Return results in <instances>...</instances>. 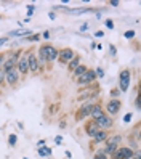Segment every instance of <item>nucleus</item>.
<instances>
[{"label": "nucleus", "mask_w": 141, "mask_h": 159, "mask_svg": "<svg viewBox=\"0 0 141 159\" xmlns=\"http://www.w3.org/2000/svg\"><path fill=\"white\" fill-rule=\"evenodd\" d=\"M120 108H122L120 98H111V100L106 101V105L103 106V109H104V114H108L109 117L117 116V114L120 113Z\"/></svg>", "instance_id": "nucleus-1"}, {"label": "nucleus", "mask_w": 141, "mask_h": 159, "mask_svg": "<svg viewBox=\"0 0 141 159\" xmlns=\"http://www.w3.org/2000/svg\"><path fill=\"white\" fill-rule=\"evenodd\" d=\"M95 103H96V98H88L85 105L80 106V108L76 111V116H74V117H76L77 122H82L83 119H87V117L90 116V109H91V106L95 105Z\"/></svg>", "instance_id": "nucleus-2"}, {"label": "nucleus", "mask_w": 141, "mask_h": 159, "mask_svg": "<svg viewBox=\"0 0 141 159\" xmlns=\"http://www.w3.org/2000/svg\"><path fill=\"white\" fill-rule=\"evenodd\" d=\"M95 80H96V74H95L93 69H87L85 74H82L79 79H76L79 87H90V85L95 84Z\"/></svg>", "instance_id": "nucleus-3"}, {"label": "nucleus", "mask_w": 141, "mask_h": 159, "mask_svg": "<svg viewBox=\"0 0 141 159\" xmlns=\"http://www.w3.org/2000/svg\"><path fill=\"white\" fill-rule=\"evenodd\" d=\"M130 80H131V71L130 69H122L119 74V90L127 92L130 89Z\"/></svg>", "instance_id": "nucleus-4"}, {"label": "nucleus", "mask_w": 141, "mask_h": 159, "mask_svg": "<svg viewBox=\"0 0 141 159\" xmlns=\"http://www.w3.org/2000/svg\"><path fill=\"white\" fill-rule=\"evenodd\" d=\"M21 53H23L21 50H18V52H15V53H8V57H7V60H5V63H3L2 69H3V71L15 69L16 64H18V60H20V57H21Z\"/></svg>", "instance_id": "nucleus-5"}, {"label": "nucleus", "mask_w": 141, "mask_h": 159, "mask_svg": "<svg viewBox=\"0 0 141 159\" xmlns=\"http://www.w3.org/2000/svg\"><path fill=\"white\" fill-rule=\"evenodd\" d=\"M26 52H27V64H29V72H32V74L40 72L39 61H37V55L34 53V50L29 48V50H26Z\"/></svg>", "instance_id": "nucleus-6"}, {"label": "nucleus", "mask_w": 141, "mask_h": 159, "mask_svg": "<svg viewBox=\"0 0 141 159\" xmlns=\"http://www.w3.org/2000/svg\"><path fill=\"white\" fill-rule=\"evenodd\" d=\"M21 79V74L18 72V69H10V71H5V84L10 87H15Z\"/></svg>", "instance_id": "nucleus-7"}, {"label": "nucleus", "mask_w": 141, "mask_h": 159, "mask_svg": "<svg viewBox=\"0 0 141 159\" xmlns=\"http://www.w3.org/2000/svg\"><path fill=\"white\" fill-rule=\"evenodd\" d=\"M16 69L21 76H27L29 74V64H27V52H23L20 60H18V64H16Z\"/></svg>", "instance_id": "nucleus-8"}, {"label": "nucleus", "mask_w": 141, "mask_h": 159, "mask_svg": "<svg viewBox=\"0 0 141 159\" xmlns=\"http://www.w3.org/2000/svg\"><path fill=\"white\" fill-rule=\"evenodd\" d=\"M95 122L99 127V130H108V132H109V130L114 127V120H112V117H109L108 114H103L101 117H98L95 120Z\"/></svg>", "instance_id": "nucleus-9"}, {"label": "nucleus", "mask_w": 141, "mask_h": 159, "mask_svg": "<svg viewBox=\"0 0 141 159\" xmlns=\"http://www.w3.org/2000/svg\"><path fill=\"white\" fill-rule=\"evenodd\" d=\"M74 57H76V52L68 47V48H63V50L58 52V60H56V61H59L61 64H68Z\"/></svg>", "instance_id": "nucleus-10"}, {"label": "nucleus", "mask_w": 141, "mask_h": 159, "mask_svg": "<svg viewBox=\"0 0 141 159\" xmlns=\"http://www.w3.org/2000/svg\"><path fill=\"white\" fill-rule=\"evenodd\" d=\"M37 61H39V68L40 71L46 68V64H48V61H46V52H45V45L39 47V50H37Z\"/></svg>", "instance_id": "nucleus-11"}, {"label": "nucleus", "mask_w": 141, "mask_h": 159, "mask_svg": "<svg viewBox=\"0 0 141 159\" xmlns=\"http://www.w3.org/2000/svg\"><path fill=\"white\" fill-rule=\"evenodd\" d=\"M83 132H85V135H88L90 138H93L99 132V127L96 125L95 120H90V122H85V125H83Z\"/></svg>", "instance_id": "nucleus-12"}, {"label": "nucleus", "mask_w": 141, "mask_h": 159, "mask_svg": "<svg viewBox=\"0 0 141 159\" xmlns=\"http://www.w3.org/2000/svg\"><path fill=\"white\" fill-rule=\"evenodd\" d=\"M45 52H46V61L48 63H53V61H56L58 60V48L56 47H53V45H45Z\"/></svg>", "instance_id": "nucleus-13"}, {"label": "nucleus", "mask_w": 141, "mask_h": 159, "mask_svg": "<svg viewBox=\"0 0 141 159\" xmlns=\"http://www.w3.org/2000/svg\"><path fill=\"white\" fill-rule=\"evenodd\" d=\"M103 114H104V109H103V105H99V103H95V105L91 106V109H90V119L91 120H96L98 117H101Z\"/></svg>", "instance_id": "nucleus-14"}, {"label": "nucleus", "mask_w": 141, "mask_h": 159, "mask_svg": "<svg viewBox=\"0 0 141 159\" xmlns=\"http://www.w3.org/2000/svg\"><path fill=\"white\" fill-rule=\"evenodd\" d=\"M108 137H109L108 130H99V132L91 138V143H93V145H104V142L108 140Z\"/></svg>", "instance_id": "nucleus-15"}, {"label": "nucleus", "mask_w": 141, "mask_h": 159, "mask_svg": "<svg viewBox=\"0 0 141 159\" xmlns=\"http://www.w3.org/2000/svg\"><path fill=\"white\" fill-rule=\"evenodd\" d=\"M79 64H82V63H80V57H79V55H76V57H74V58H72V60H71L68 64H66V68H68V71L72 74V71L76 69V68L79 66Z\"/></svg>", "instance_id": "nucleus-16"}, {"label": "nucleus", "mask_w": 141, "mask_h": 159, "mask_svg": "<svg viewBox=\"0 0 141 159\" xmlns=\"http://www.w3.org/2000/svg\"><path fill=\"white\" fill-rule=\"evenodd\" d=\"M87 69H88V68L85 66V64H79V66L72 71V77H74V79H79L82 74H85V72H87Z\"/></svg>", "instance_id": "nucleus-17"}, {"label": "nucleus", "mask_w": 141, "mask_h": 159, "mask_svg": "<svg viewBox=\"0 0 141 159\" xmlns=\"http://www.w3.org/2000/svg\"><path fill=\"white\" fill-rule=\"evenodd\" d=\"M32 34V31H29V29H20V31H11L10 32V35L13 37H29Z\"/></svg>", "instance_id": "nucleus-18"}, {"label": "nucleus", "mask_w": 141, "mask_h": 159, "mask_svg": "<svg viewBox=\"0 0 141 159\" xmlns=\"http://www.w3.org/2000/svg\"><path fill=\"white\" fill-rule=\"evenodd\" d=\"M120 149H122V154H124V159H131V156L135 153L130 146H125V145H120Z\"/></svg>", "instance_id": "nucleus-19"}, {"label": "nucleus", "mask_w": 141, "mask_h": 159, "mask_svg": "<svg viewBox=\"0 0 141 159\" xmlns=\"http://www.w3.org/2000/svg\"><path fill=\"white\" fill-rule=\"evenodd\" d=\"M109 159H124V154H122V149H120V146H119V148L116 149V151L109 156Z\"/></svg>", "instance_id": "nucleus-20"}, {"label": "nucleus", "mask_w": 141, "mask_h": 159, "mask_svg": "<svg viewBox=\"0 0 141 159\" xmlns=\"http://www.w3.org/2000/svg\"><path fill=\"white\" fill-rule=\"evenodd\" d=\"M50 153H51V148H48V146H43V148L37 149V154H39V156H46V154H50Z\"/></svg>", "instance_id": "nucleus-21"}, {"label": "nucleus", "mask_w": 141, "mask_h": 159, "mask_svg": "<svg viewBox=\"0 0 141 159\" xmlns=\"http://www.w3.org/2000/svg\"><path fill=\"white\" fill-rule=\"evenodd\" d=\"M93 159H109V156H106V154H103V153L99 151V148H98L96 151L93 153Z\"/></svg>", "instance_id": "nucleus-22"}, {"label": "nucleus", "mask_w": 141, "mask_h": 159, "mask_svg": "<svg viewBox=\"0 0 141 159\" xmlns=\"http://www.w3.org/2000/svg\"><path fill=\"white\" fill-rule=\"evenodd\" d=\"M16 142H18V137H16L15 134L8 137V143H10V146H15V145H16Z\"/></svg>", "instance_id": "nucleus-23"}, {"label": "nucleus", "mask_w": 141, "mask_h": 159, "mask_svg": "<svg viewBox=\"0 0 141 159\" xmlns=\"http://www.w3.org/2000/svg\"><path fill=\"white\" fill-rule=\"evenodd\" d=\"M5 85V71L0 68V87Z\"/></svg>", "instance_id": "nucleus-24"}, {"label": "nucleus", "mask_w": 141, "mask_h": 159, "mask_svg": "<svg viewBox=\"0 0 141 159\" xmlns=\"http://www.w3.org/2000/svg\"><path fill=\"white\" fill-rule=\"evenodd\" d=\"M27 40H29V42H37V40H40V35H39V34H35V35H29V37H27Z\"/></svg>", "instance_id": "nucleus-25"}, {"label": "nucleus", "mask_w": 141, "mask_h": 159, "mask_svg": "<svg viewBox=\"0 0 141 159\" xmlns=\"http://www.w3.org/2000/svg\"><path fill=\"white\" fill-rule=\"evenodd\" d=\"M95 74H96V77H103V76H104V69H103V68H96Z\"/></svg>", "instance_id": "nucleus-26"}, {"label": "nucleus", "mask_w": 141, "mask_h": 159, "mask_svg": "<svg viewBox=\"0 0 141 159\" xmlns=\"http://www.w3.org/2000/svg\"><path fill=\"white\" fill-rule=\"evenodd\" d=\"M7 57H8V53H0V68L3 66V63H5Z\"/></svg>", "instance_id": "nucleus-27"}, {"label": "nucleus", "mask_w": 141, "mask_h": 159, "mask_svg": "<svg viewBox=\"0 0 141 159\" xmlns=\"http://www.w3.org/2000/svg\"><path fill=\"white\" fill-rule=\"evenodd\" d=\"M124 35L127 37V39H133V37H135V31H127Z\"/></svg>", "instance_id": "nucleus-28"}, {"label": "nucleus", "mask_w": 141, "mask_h": 159, "mask_svg": "<svg viewBox=\"0 0 141 159\" xmlns=\"http://www.w3.org/2000/svg\"><path fill=\"white\" fill-rule=\"evenodd\" d=\"M111 95L114 97V98H119V97H120V90H116V89H114V90L111 92Z\"/></svg>", "instance_id": "nucleus-29"}, {"label": "nucleus", "mask_w": 141, "mask_h": 159, "mask_svg": "<svg viewBox=\"0 0 141 159\" xmlns=\"http://www.w3.org/2000/svg\"><path fill=\"white\" fill-rule=\"evenodd\" d=\"M131 159H141V154H139V149H135L133 156H131Z\"/></svg>", "instance_id": "nucleus-30"}, {"label": "nucleus", "mask_w": 141, "mask_h": 159, "mask_svg": "<svg viewBox=\"0 0 141 159\" xmlns=\"http://www.w3.org/2000/svg\"><path fill=\"white\" fill-rule=\"evenodd\" d=\"M42 37H43V39H50V37H51V34H50V31H45V32L42 34Z\"/></svg>", "instance_id": "nucleus-31"}, {"label": "nucleus", "mask_w": 141, "mask_h": 159, "mask_svg": "<svg viewBox=\"0 0 141 159\" xmlns=\"http://www.w3.org/2000/svg\"><path fill=\"white\" fill-rule=\"evenodd\" d=\"M106 26L109 27V29H114V23H112V21H109V20L106 21Z\"/></svg>", "instance_id": "nucleus-32"}, {"label": "nucleus", "mask_w": 141, "mask_h": 159, "mask_svg": "<svg viewBox=\"0 0 141 159\" xmlns=\"http://www.w3.org/2000/svg\"><path fill=\"white\" fill-rule=\"evenodd\" d=\"M112 7H119V2H117V0H111V2H109Z\"/></svg>", "instance_id": "nucleus-33"}, {"label": "nucleus", "mask_w": 141, "mask_h": 159, "mask_svg": "<svg viewBox=\"0 0 141 159\" xmlns=\"http://www.w3.org/2000/svg\"><path fill=\"white\" fill-rule=\"evenodd\" d=\"M135 105H136V109H139V95H138L136 100H135Z\"/></svg>", "instance_id": "nucleus-34"}, {"label": "nucleus", "mask_w": 141, "mask_h": 159, "mask_svg": "<svg viewBox=\"0 0 141 159\" xmlns=\"http://www.w3.org/2000/svg\"><path fill=\"white\" fill-rule=\"evenodd\" d=\"M95 35H96V37H103V35H104V32H103V31H96Z\"/></svg>", "instance_id": "nucleus-35"}, {"label": "nucleus", "mask_w": 141, "mask_h": 159, "mask_svg": "<svg viewBox=\"0 0 141 159\" xmlns=\"http://www.w3.org/2000/svg\"><path fill=\"white\" fill-rule=\"evenodd\" d=\"M124 120H125V122H128V120H131V114H127V116L124 117Z\"/></svg>", "instance_id": "nucleus-36"}, {"label": "nucleus", "mask_w": 141, "mask_h": 159, "mask_svg": "<svg viewBox=\"0 0 141 159\" xmlns=\"http://www.w3.org/2000/svg\"><path fill=\"white\" fill-rule=\"evenodd\" d=\"M7 40H8V39H7V37H2V39H0V45H3V43H5Z\"/></svg>", "instance_id": "nucleus-37"}, {"label": "nucleus", "mask_w": 141, "mask_h": 159, "mask_svg": "<svg viewBox=\"0 0 141 159\" xmlns=\"http://www.w3.org/2000/svg\"><path fill=\"white\" fill-rule=\"evenodd\" d=\"M111 55H116V48H114V45H111Z\"/></svg>", "instance_id": "nucleus-38"}, {"label": "nucleus", "mask_w": 141, "mask_h": 159, "mask_svg": "<svg viewBox=\"0 0 141 159\" xmlns=\"http://www.w3.org/2000/svg\"><path fill=\"white\" fill-rule=\"evenodd\" d=\"M48 16L51 18V20H55V13H53V11H50V13H48Z\"/></svg>", "instance_id": "nucleus-39"}, {"label": "nucleus", "mask_w": 141, "mask_h": 159, "mask_svg": "<svg viewBox=\"0 0 141 159\" xmlns=\"http://www.w3.org/2000/svg\"><path fill=\"white\" fill-rule=\"evenodd\" d=\"M37 145H39V148H40V146H45V142H43V140H42V142H39V143H37Z\"/></svg>", "instance_id": "nucleus-40"}, {"label": "nucleus", "mask_w": 141, "mask_h": 159, "mask_svg": "<svg viewBox=\"0 0 141 159\" xmlns=\"http://www.w3.org/2000/svg\"><path fill=\"white\" fill-rule=\"evenodd\" d=\"M0 20H2V16H0Z\"/></svg>", "instance_id": "nucleus-41"}]
</instances>
